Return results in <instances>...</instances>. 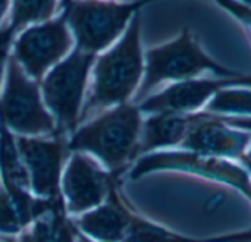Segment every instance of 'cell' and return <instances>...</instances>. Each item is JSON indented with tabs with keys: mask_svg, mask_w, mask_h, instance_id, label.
<instances>
[{
	"mask_svg": "<svg viewBox=\"0 0 251 242\" xmlns=\"http://www.w3.org/2000/svg\"><path fill=\"white\" fill-rule=\"evenodd\" d=\"M144 75L141 46V15H134L122 37L107 50L97 54L91 71L79 125L91 113L125 104L135 98Z\"/></svg>",
	"mask_w": 251,
	"mask_h": 242,
	"instance_id": "cell-1",
	"label": "cell"
},
{
	"mask_svg": "<svg viewBox=\"0 0 251 242\" xmlns=\"http://www.w3.org/2000/svg\"><path fill=\"white\" fill-rule=\"evenodd\" d=\"M144 115L129 101L97 113L66 138L68 153L82 151L119 179L138 159Z\"/></svg>",
	"mask_w": 251,
	"mask_h": 242,
	"instance_id": "cell-2",
	"label": "cell"
},
{
	"mask_svg": "<svg viewBox=\"0 0 251 242\" xmlns=\"http://www.w3.org/2000/svg\"><path fill=\"white\" fill-rule=\"evenodd\" d=\"M204 72H212L216 76L243 75L212 59L191 31L184 28L172 41L151 47L144 53V75L134 103L150 96L151 90L163 82L188 81L201 76Z\"/></svg>",
	"mask_w": 251,
	"mask_h": 242,
	"instance_id": "cell-3",
	"label": "cell"
},
{
	"mask_svg": "<svg viewBox=\"0 0 251 242\" xmlns=\"http://www.w3.org/2000/svg\"><path fill=\"white\" fill-rule=\"evenodd\" d=\"M153 173H181L226 187L251 203V176L234 160L210 157L187 148H171L140 156L126 172L129 181Z\"/></svg>",
	"mask_w": 251,
	"mask_h": 242,
	"instance_id": "cell-4",
	"label": "cell"
},
{
	"mask_svg": "<svg viewBox=\"0 0 251 242\" xmlns=\"http://www.w3.org/2000/svg\"><path fill=\"white\" fill-rule=\"evenodd\" d=\"M96 57L97 54L74 47L40 82L44 104L56 122L57 134L63 138H68L79 125Z\"/></svg>",
	"mask_w": 251,
	"mask_h": 242,
	"instance_id": "cell-5",
	"label": "cell"
},
{
	"mask_svg": "<svg viewBox=\"0 0 251 242\" xmlns=\"http://www.w3.org/2000/svg\"><path fill=\"white\" fill-rule=\"evenodd\" d=\"M156 0L128 3L113 0H72L65 7L75 47L100 54L112 47L125 32L131 19L143 6Z\"/></svg>",
	"mask_w": 251,
	"mask_h": 242,
	"instance_id": "cell-6",
	"label": "cell"
},
{
	"mask_svg": "<svg viewBox=\"0 0 251 242\" xmlns=\"http://www.w3.org/2000/svg\"><path fill=\"white\" fill-rule=\"evenodd\" d=\"M0 123L19 137H54L56 122L47 110L40 82L10 56L0 91Z\"/></svg>",
	"mask_w": 251,
	"mask_h": 242,
	"instance_id": "cell-7",
	"label": "cell"
},
{
	"mask_svg": "<svg viewBox=\"0 0 251 242\" xmlns=\"http://www.w3.org/2000/svg\"><path fill=\"white\" fill-rule=\"evenodd\" d=\"M75 47L66 12L46 22L31 25L16 34L12 57L28 76L41 82L44 75Z\"/></svg>",
	"mask_w": 251,
	"mask_h": 242,
	"instance_id": "cell-8",
	"label": "cell"
},
{
	"mask_svg": "<svg viewBox=\"0 0 251 242\" xmlns=\"http://www.w3.org/2000/svg\"><path fill=\"white\" fill-rule=\"evenodd\" d=\"M118 181L90 154L71 151L60 178V195L66 215L75 218L100 206Z\"/></svg>",
	"mask_w": 251,
	"mask_h": 242,
	"instance_id": "cell-9",
	"label": "cell"
},
{
	"mask_svg": "<svg viewBox=\"0 0 251 242\" xmlns=\"http://www.w3.org/2000/svg\"><path fill=\"white\" fill-rule=\"evenodd\" d=\"M16 145L29 178L31 193L43 200H59L60 178L69 156L66 138L54 137H19Z\"/></svg>",
	"mask_w": 251,
	"mask_h": 242,
	"instance_id": "cell-10",
	"label": "cell"
},
{
	"mask_svg": "<svg viewBox=\"0 0 251 242\" xmlns=\"http://www.w3.org/2000/svg\"><path fill=\"white\" fill-rule=\"evenodd\" d=\"M231 87H250L251 75L194 78L188 81L174 82L159 93L150 94L138 107L143 115L151 113H194L206 107V104L222 90Z\"/></svg>",
	"mask_w": 251,
	"mask_h": 242,
	"instance_id": "cell-11",
	"label": "cell"
},
{
	"mask_svg": "<svg viewBox=\"0 0 251 242\" xmlns=\"http://www.w3.org/2000/svg\"><path fill=\"white\" fill-rule=\"evenodd\" d=\"M134 210L125 203L116 185L104 203L100 206L71 218L75 229L97 242H122L132 220Z\"/></svg>",
	"mask_w": 251,
	"mask_h": 242,
	"instance_id": "cell-12",
	"label": "cell"
},
{
	"mask_svg": "<svg viewBox=\"0 0 251 242\" xmlns=\"http://www.w3.org/2000/svg\"><path fill=\"white\" fill-rule=\"evenodd\" d=\"M59 200H43L28 190L0 185V237L16 238L34 220L47 213Z\"/></svg>",
	"mask_w": 251,
	"mask_h": 242,
	"instance_id": "cell-13",
	"label": "cell"
},
{
	"mask_svg": "<svg viewBox=\"0 0 251 242\" xmlns=\"http://www.w3.org/2000/svg\"><path fill=\"white\" fill-rule=\"evenodd\" d=\"M196 121L194 113H151L144 115L138 157L181 147Z\"/></svg>",
	"mask_w": 251,
	"mask_h": 242,
	"instance_id": "cell-14",
	"label": "cell"
},
{
	"mask_svg": "<svg viewBox=\"0 0 251 242\" xmlns=\"http://www.w3.org/2000/svg\"><path fill=\"white\" fill-rule=\"evenodd\" d=\"M122 242H251V228L222 235L193 237L134 213L129 229Z\"/></svg>",
	"mask_w": 251,
	"mask_h": 242,
	"instance_id": "cell-15",
	"label": "cell"
},
{
	"mask_svg": "<svg viewBox=\"0 0 251 242\" xmlns=\"http://www.w3.org/2000/svg\"><path fill=\"white\" fill-rule=\"evenodd\" d=\"M13 242H76V229L66 215L63 201L34 220Z\"/></svg>",
	"mask_w": 251,
	"mask_h": 242,
	"instance_id": "cell-16",
	"label": "cell"
},
{
	"mask_svg": "<svg viewBox=\"0 0 251 242\" xmlns=\"http://www.w3.org/2000/svg\"><path fill=\"white\" fill-rule=\"evenodd\" d=\"M59 0H10L7 21L21 32L22 29L54 18Z\"/></svg>",
	"mask_w": 251,
	"mask_h": 242,
	"instance_id": "cell-17",
	"label": "cell"
},
{
	"mask_svg": "<svg viewBox=\"0 0 251 242\" xmlns=\"http://www.w3.org/2000/svg\"><path fill=\"white\" fill-rule=\"evenodd\" d=\"M212 115L251 119V88L231 87L219 91L203 109Z\"/></svg>",
	"mask_w": 251,
	"mask_h": 242,
	"instance_id": "cell-18",
	"label": "cell"
},
{
	"mask_svg": "<svg viewBox=\"0 0 251 242\" xmlns=\"http://www.w3.org/2000/svg\"><path fill=\"white\" fill-rule=\"evenodd\" d=\"M16 34H18L16 29L10 25L7 19L0 25V91L3 87L7 62L12 56V48H13Z\"/></svg>",
	"mask_w": 251,
	"mask_h": 242,
	"instance_id": "cell-19",
	"label": "cell"
},
{
	"mask_svg": "<svg viewBox=\"0 0 251 242\" xmlns=\"http://www.w3.org/2000/svg\"><path fill=\"white\" fill-rule=\"evenodd\" d=\"M240 163L244 166V169L250 173L251 176V144L249 145V148H247V151L244 153V156L241 157V160H240Z\"/></svg>",
	"mask_w": 251,
	"mask_h": 242,
	"instance_id": "cell-20",
	"label": "cell"
},
{
	"mask_svg": "<svg viewBox=\"0 0 251 242\" xmlns=\"http://www.w3.org/2000/svg\"><path fill=\"white\" fill-rule=\"evenodd\" d=\"M10 9V0H0V25L4 22V16Z\"/></svg>",
	"mask_w": 251,
	"mask_h": 242,
	"instance_id": "cell-21",
	"label": "cell"
},
{
	"mask_svg": "<svg viewBox=\"0 0 251 242\" xmlns=\"http://www.w3.org/2000/svg\"><path fill=\"white\" fill-rule=\"evenodd\" d=\"M76 242H97V241H93V240H90V238H87V237L81 235V234L76 231Z\"/></svg>",
	"mask_w": 251,
	"mask_h": 242,
	"instance_id": "cell-22",
	"label": "cell"
},
{
	"mask_svg": "<svg viewBox=\"0 0 251 242\" xmlns=\"http://www.w3.org/2000/svg\"><path fill=\"white\" fill-rule=\"evenodd\" d=\"M0 242H6V238H3V237H0Z\"/></svg>",
	"mask_w": 251,
	"mask_h": 242,
	"instance_id": "cell-23",
	"label": "cell"
}]
</instances>
